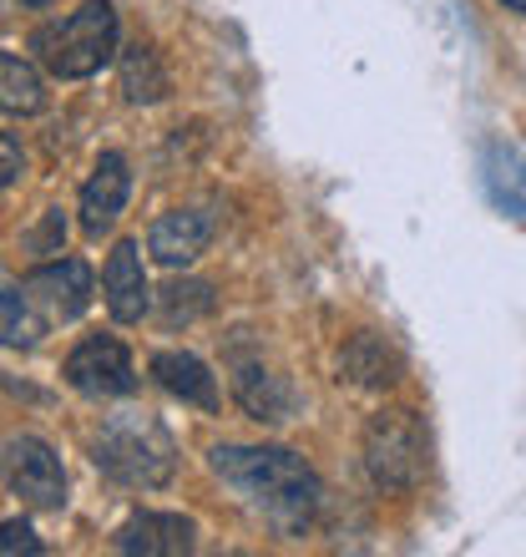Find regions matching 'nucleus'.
<instances>
[{"mask_svg": "<svg viewBox=\"0 0 526 557\" xmlns=\"http://www.w3.org/2000/svg\"><path fill=\"white\" fill-rule=\"evenodd\" d=\"M208 467H213V476L234 486L253 512H263L284 532L309 528L324 502L320 471L289 446H213Z\"/></svg>", "mask_w": 526, "mask_h": 557, "instance_id": "1", "label": "nucleus"}, {"mask_svg": "<svg viewBox=\"0 0 526 557\" xmlns=\"http://www.w3.org/2000/svg\"><path fill=\"white\" fill-rule=\"evenodd\" d=\"M117 41H122V26L112 0H87L82 11L36 26L30 51L61 82H87V76H97L107 61L117 57Z\"/></svg>", "mask_w": 526, "mask_h": 557, "instance_id": "2", "label": "nucleus"}, {"mask_svg": "<svg viewBox=\"0 0 526 557\" xmlns=\"http://www.w3.org/2000/svg\"><path fill=\"white\" fill-rule=\"evenodd\" d=\"M91 461H97L112 482L158 492V486L173 482L177 446H173V436L162 431V421H152V416H142V411H117V416H107L102 431H97Z\"/></svg>", "mask_w": 526, "mask_h": 557, "instance_id": "3", "label": "nucleus"}, {"mask_svg": "<svg viewBox=\"0 0 526 557\" xmlns=\"http://www.w3.org/2000/svg\"><path fill=\"white\" fill-rule=\"evenodd\" d=\"M360 456H365V476L375 482V492L385 497H400V492H415L430 471V436H425V421L405 406H385L365 421V441H360Z\"/></svg>", "mask_w": 526, "mask_h": 557, "instance_id": "4", "label": "nucleus"}, {"mask_svg": "<svg viewBox=\"0 0 526 557\" xmlns=\"http://www.w3.org/2000/svg\"><path fill=\"white\" fill-rule=\"evenodd\" d=\"M0 486L21 497L26 507H41V512H57L66 502V471H61V456L46 446L41 436H11L0 441Z\"/></svg>", "mask_w": 526, "mask_h": 557, "instance_id": "5", "label": "nucleus"}, {"mask_svg": "<svg viewBox=\"0 0 526 557\" xmlns=\"http://www.w3.org/2000/svg\"><path fill=\"white\" fill-rule=\"evenodd\" d=\"M66 385L87 400H117L137 391V366L117 335H87L61 366Z\"/></svg>", "mask_w": 526, "mask_h": 557, "instance_id": "6", "label": "nucleus"}, {"mask_svg": "<svg viewBox=\"0 0 526 557\" xmlns=\"http://www.w3.org/2000/svg\"><path fill=\"white\" fill-rule=\"evenodd\" d=\"M21 289L30 294V305L46 309L51 320H76L91 305V264L76 253H51L46 264H36L26 274Z\"/></svg>", "mask_w": 526, "mask_h": 557, "instance_id": "7", "label": "nucleus"}, {"mask_svg": "<svg viewBox=\"0 0 526 557\" xmlns=\"http://www.w3.org/2000/svg\"><path fill=\"white\" fill-rule=\"evenodd\" d=\"M208 244H213V219H208L203 208H173V213L152 219V228H147V253L162 269L198 264L208 253Z\"/></svg>", "mask_w": 526, "mask_h": 557, "instance_id": "8", "label": "nucleus"}, {"mask_svg": "<svg viewBox=\"0 0 526 557\" xmlns=\"http://www.w3.org/2000/svg\"><path fill=\"white\" fill-rule=\"evenodd\" d=\"M127 198H132V162L122 152H102L87 177V188H82V228H87V238H102L122 219Z\"/></svg>", "mask_w": 526, "mask_h": 557, "instance_id": "9", "label": "nucleus"}, {"mask_svg": "<svg viewBox=\"0 0 526 557\" xmlns=\"http://www.w3.org/2000/svg\"><path fill=\"white\" fill-rule=\"evenodd\" d=\"M192 543H198V528H192V517L183 512H137L127 517L117 528V537H112V547L127 557H183L192 553Z\"/></svg>", "mask_w": 526, "mask_h": 557, "instance_id": "10", "label": "nucleus"}, {"mask_svg": "<svg viewBox=\"0 0 526 557\" xmlns=\"http://www.w3.org/2000/svg\"><path fill=\"white\" fill-rule=\"evenodd\" d=\"M102 299L112 309L117 324H142V314L152 309V289H147V269H142V249L122 238L117 249L107 253L102 269Z\"/></svg>", "mask_w": 526, "mask_h": 557, "instance_id": "11", "label": "nucleus"}, {"mask_svg": "<svg viewBox=\"0 0 526 557\" xmlns=\"http://www.w3.org/2000/svg\"><path fill=\"white\" fill-rule=\"evenodd\" d=\"M152 381H158L167 396L183 400V406L218 411V381H213V370L192 350H158L152 355Z\"/></svg>", "mask_w": 526, "mask_h": 557, "instance_id": "12", "label": "nucleus"}, {"mask_svg": "<svg viewBox=\"0 0 526 557\" xmlns=\"http://www.w3.org/2000/svg\"><path fill=\"white\" fill-rule=\"evenodd\" d=\"M481 177H486V198L497 203V213L506 219H526V158L512 143H486L481 147Z\"/></svg>", "mask_w": 526, "mask_h": 557, "instance_id": "13", "label": "nucleus"}, {"mask_svg": "<svg viewBox=\"0 0 526 557\" xmlns=\"http://www.w3.org/2000/svg\"><path fill=\"white\" fill-rule=\"evenodd\" d=\"M234 396H238V406H243L253 421L278 425V421H289V416H293L289 381H284V375H274L268 366H259V360H243V366L234 370Z\"/></svg>", "mask_w": 526, "mask_h": 557, "instance_id": "14", "label": "nucleus"}, {"mask_svg": "<svg viewBox=\"0 0 526 557\" xmlns=\"http://www.w3.org/2000/svg\"><path fill=\"white\" fill-rule=\"evenodd\" d=\"M339 375L350 385H365V391H390V385L400 381V355H394L380 335L360 330V335H350V345L339 350Z\"/></svg>", "mask_w": 526, "mask_h": 557, "instance_id": "15", "label": "nucleus"}, {"mask_svg": "<svg viewBox=\"0 0 526 557\" xmlns=\"http://www.w3.org/2000/svg\"><path fill=\"white\" fill-rule=\"evenodd\" d=\"M0 112L5 117H41L46 112V76L36 61L0 51Z\"/></svg>", "mask_w": 526, "mask_h": 557, "instance_id": "16", "label": "nucleus"}, {"mask_svg": "<svg viewBox=\"0 0 526 557\" xmlns=\"http://www.w3.org/2000/svg\"><path fill=\"white\" fill-rule=\"evenodd\" d=\"M46 335V314L30 305V294H15L0 284V345L11 350H36Z\"/></svg>", "mask_w": 526, "mask_h": 557, "instance_id": "17", "label": "nucleus"}, {"mask_svg": "<svg viewBox=\"0 0 526 557\" xmlns=\"http://www.w3.org/2000/svg\"><path fill=\"white\" fill-rule=\"evenodd\" d=\"M122 91H127L132 107H152L167 97V72H162L152 46H132L127 57H122Z\"/></svg>", "mask_w": 526, "mask_h": 557, "instance_id": "18", "label": "nucleus"}, {"mask_svg": "<svg viewBox=\"0 0 526 557\" xmlns=\"http://www.w3.org/2000/svg\"><path fill=\"white\" fill-rule=\"evenodd\" d=\"M208 309H213V284H203V278H173V284L158 294V314L167 330H173L177 320L183 324L203 320Z\"/></svg>", "mask_w": 526, "mask_h": 557, "instance_id": "19", "label": "nucleus"}, {"mask_svg": "<svg viewBox=\"0 0 526 557\" xmlns=\"http://www.w3.org/2000/svg\"><path fill=\"white\" fill-rule=\"evenodd\" d=\"M5 553H26V557H41L46 543L36 537V528H30L26 517H11V522H0V557Z\"/></svg>", "mask_w": 526, "mask_h": 557, "instance_id": "20", "label": "nucleus"}, {"mask_svg": "<svg viewBox=\"0 0 526 557\" xmlns=\"http://www.w3.org/2000/svg\"><path fill=\"white\" fill-rule=\"evenodd\" d=\"M61 244H66V219H61V208H46L41 228L26 234V249L30 253H61Z\"/></svg>", "mask_w": 526, "mask_h": 557, "instance_id": "21", "label": "nucleus"}, {"mask_svg": "<svg viewBox=\"0 0 526 557\" xmlns=\"http://www.w3.org/2000/svg\"><path fill=\"white\" fill-rule=\"evenodd\" d=\"M21 173H26V152H21V137H15V133H0V193L11 188V183H21Z\"/></svg>", "mask_w": 526, "mask_h": 557, "instance_id": "22", "label": "nucleus"}, {"mask_svg": "<svg viewBox=\"0 0 526 557\" xmlns=\"http://www.w3.org/2000/svg\"><path fill=\"white\" fill-rule=\"evenodd\" d=\"M21 5H26V11H51L57 0H21Z\"/></svg>", "mask_w": 526, "mask_h": 557, "instance_id": "23", "label": "nucleus"}, {"mask_svg": "<svg viewBox=\"0 0 526 557\" xmlns=\"http://www.w3.org/2000/svg\"><path fill=\"white\" fill-rule=\"evenodd\" d=\"M506 11H516V15H526V0H501Z\"/></svg>", "mask_w": 526, "mask_h": 557, "instance_id": "24", "label": "nucleus"}, {"mask_svg": "<svg viewBox=\"0 0 526 557\" xmlns=\"http://www.w3.org/2000/svg\"><path fill=\"white\" fill-rule=\"evenodd\" d=\"M522 158H526V152H522Z\"/></svg>", "mask_w": 526, "mask_h": 557, "instance_id": "25", "label": "nucleus"}]
</instances>
